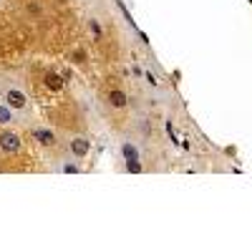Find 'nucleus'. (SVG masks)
I'll list each match as a JSON object with an SVG mask.
<instances>
[{"mask_svg": "<svg viewBox=\"0 0 252 252\" xmlns=\"http://www.w3.org/2000/svg\"><path fill=\"white\" fill-rule=\"evenodd\" d=\"M0 94H3V101L8 103V106H13L15 111L31 116V98H28V94L23 91L20 83L3 78V81H0Z\"/></svg>", "mask_w": 252, "mask_h": 252, "instance_id": "nucleus-1", "label": "nucleus"}, {"mask_svg": "<svg viewBox=\"0 0 252 252\" xmlns=\"http://www.w3.org/2000/svg\"><path fill=\"white\" fill-rule=\"evenodd\" d=\"M66 152L73 157V159H78V161H83L89 154H91V139L89 136H68V141H66Z\"/></svg>", "mask_w": 252, "mask_h": 252, "instance_id": "nucleus-2", "label": "nucleus"}, {"mask_svg": "<svg viewBox=\"0 0 252 252\" xmlns=\"http://www.w3.org/2000/svg\"><path fill=\"white\" fill-rule=\"evenodd\" d=\"M0 152L3 154H20L23 152V139H20V134L5 129V131H0Z\"/></svg>", "mask_w": 252, "mask_h": 252, "instance_id": "nucleus-3", "label": "nucleus"}, {"mask_svg": "<svg viewBox=\"0 0 252 252\" xmlns=\"http://www.w3.org/2000/svg\"><path fill=\"white\" fill-rule=\"evenodd\" d=\"M26 121H28L26 114H20L13 106H8L5 101H0V126H20V124H26Z\"/></svg>", "mask_w": 252, "mask_h": 252, "instance_id": "nucleus-4", "label": "nucleus"}, {"mask_svg": "<svg viewBox=\"0 0 252 252\" xmlns=\"http://www.w3.org/2000/svg\"><path fill=\"white\" fill-rule=\"evenodd\" d=\"M53 172H66V174H81V161L78 159H73L68 152L63 154V157H58L53 164Z\"/></svg>", "mask_w": 252, "mask_h": 252, "instance_id": "nucleus-5", "label": "nucleus"}, {"mask_svg": "<svg viewBox=\"0 0 252 252\" xmlns=\"http://www.w3.org/2000/svg\"><path fill=\"white\" fill-rule=\"evenodd\" d=\"M33 139L40 144V146H46V149H53V146L58 144V136L53 129H48V126H33Z\"/></svg>", "mask_w": 252, "mask_h": 252, "instance_id": "nucleus-6", "label": "nucleus"}, {"mask_svg": "<svg viewBox=\"0 0 252 252\" xmlns=\"http://www.w3.org/2000/svg\"><path fill=\"white\" fill-rule=\"evenodd\" d=\"M106 101H109V106L116 109V111H124L126 106H129V96H126V91L119 89V86H111L106 91Z\"/></svg>", "mask_w": 252, "mask_h": 252, "instance_id": "nucleus-7", "label": "nucleus"}, {"mask_svg": "<svg viewBox=\"0 0 252 252\" xmlns=\"http://www.w3.org/2000/svg\"><path fill=\"white\" fill-rule=\"evenodd\" d=\"M119 152H121L124 161H139L141 159V146L136 141H131V139H124L119 144Z\"/></svg>", "mask_w": 252, "mask_h": 252, "instance_id": "nucleus-8", "label": "nucleus"}, {"mask_svg": "<svg viewBox=\"0 0 252 252\" xmlns=\"http://www.w3.org/2000/svg\"><path fill=\"white\" fill-rule=\"evenodd\" d=\"M134 136L141 139V141H149L152 139V124L146 116H136L134 119Z\"/></svg>", "mask_w": 252, "mask_h": 252, "instance_id": "nucleus-9", "label": "nucleus"}, {"mask_svg": "<svg viewBox=\"0 0 252 252\" xmlns=\"http://www.w3.org/2000/svg\"><path fill=\"white\" fill-rule=\"evenodd\" d=\"M43 83H46V89H48V91H53V94L63 91V86H66V81H63V78H61V73H56V71H46Z\"/></svg>", "mask_w": 252, "mask_h": 252, "instance_id": "nucleus-10", "label": "nucleus"}, {"mask_svg": "<svg viewBox=\"0 0 252 252\" xmlns=\"http://www.w3.org/2000/svg\"><path fill=\"white\" fill-rule=\"evenodd\" d=\"M86 28H89V33L94 35V40H103V26L98 23V18H89Z\"/></svg>", "mask_w": 252, "mask_h": 252, "instance_id": "nucleus-11", "label": "nucleus"}, {"mask_svg": "<svg viewBox=\"0 0 252 252\" xmlns=\"http://www.w3.org/2000/svg\"><path fill=\"white\" fill-rule=\"evenodd\" d=\"M26 10H28L31 18H43V5H40V3H28Z\"/></svg>", "mask_w": 252, "mask_h": 252, "instance_id": "nucleus-12", "label": "nucleus"}, {"mask_svg": "<svg viewBox=\"0 0 252 252\" xmlns=\"http://www.w3.org/2000/svg\"><path fill=\"white\" fill-rule=\"evenodd\" d=\"M126 169H129V172H144V166H141V159L139 161H126Z\"/></svg>", "mask_w": 252, "mask_h": 252, "instance_id": "nucleus-13", "label": "nucleus"}, {"mask_svg": "<svg viewBox=\"0 0 252 252\" xmlns=\"http://www.w3.org/2000/svg\"><path fill=\"white\" fill-rule=\"evenodd\" d=\"M73 61H81V63H83V61H86V51H83V48H78V51L73 53Z\"/></svg>", "mask_w": 252, "mask_h": 252, "instance_id": "nucleus-14", "label": "nucleus"}, {"mask_svg": "<svg viewBox=\"0 0 252 252\" xmlns=\"http://www.w3.org/2000/svg\"><path fill=\"white\" fill-rule=\"evenodd\" d=\"M0 172H3V164H0Z\"/></svg>", "mask_w": 252, "mask_h": 252, "instance_id": "nucleus-15", "label": "nucleus"}]
</instances>
